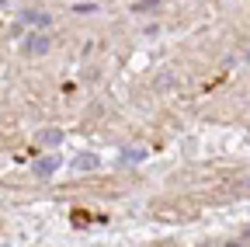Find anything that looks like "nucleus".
<instances>
[{
	"instance_id": "7ed1b4c3",
	"label": "nucleus",
	"mask_w": 250,
	"mask_h": 247,
	"mask_svg": "<svg viewBox=\"0 0 250 247\" xmlns=\"http://www.w3.org/2000/svg\"><path fill=\"white\" fill-rule=\"evenodd\" d=\"M28 49H31V52H39V49L45 52V39H39V35H35V39H31V45H28Z\"/></svg>"
},
{
	"instance_id": "20e7f679",
	"label": "nucleus",
	"mask_w": 250,
	"mask_h": 247,
	"mask_svg": "<svg viewBox=\"0 0 250 247\" xmlns=\"http://www.w3.org/2000/svg\"><path fill=\"white\" fill-rule=\"evenodd\" d=\"M42 143H59V133H42Z\"/></svg>"
},
{
	"instance_id": "f257e3e1",
	"label": "nucleus",
	"mask_w": 250,
	"mask_h": 247,
	"mask_svg": "<svg viewBox=\"0 0 250 247\" xmlns=\"http://www.w3.org/2000/svg\"><path fill=\"white\" fill-rule=\"evenodd\" d=\"M73 167H77V171H90V167H98V157H80Z\"/></svg>"
},
{
	"instance_id": "f03ea898",
	"label": "nucleus",
	"mask_w": 250,
	"mask_h": 247,
	"mask_svg": "<svg viewBox=\"0 0 250 247\" xmlns=\"http://www.w3.org/2000/svg\"><path fill=\"white\" fill-rule=\"evenodd\" d=\"M56 164H59L56 157H49V160H42V164H39V174H52V171H56Z\"/></svg>"
}]
</instances>
